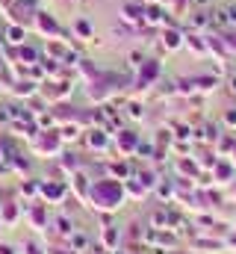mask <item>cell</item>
I'll use <instances>...</instances> for the list:
<instances>
[{"label": "cell", "mask_w": 236, "mask_h": 254, "mask_svg": "<svg viewBox=\"0 0 236 254\" xmlns=\"http://www.w3.org/2000/svg\"><path fill=\"white\" fill-rule=\"evenodd\" d=\"M39 24H42V30H45V33H57V30H59L57 21H54L48 12H39Z\"/></svg>", "instance_id": "1"}, {"label": "cell", "mask_w": 236, "mask_h": 254, "mask_svg": "<svg viewBox=\"0 0 236 254\" xmlns=\"http://www.w3.org/2000/svg\"><path fill=\"white\" fill-rule=\"evenodd\" d=\"M74 30H80V36H86V39L92 36V27H89L86 21H74Z\"/></svg>", "instance_id": "2"}, {"label": "cell", "mask_w": 236, "mask_h": 254, "mask_svg": "<svg viewBox=\"0 0 236 254\" xmlns=\"http://www.w3.org/2000/svg\"><path fill=\"white\" fill-rule=\"evenodd\" d=\"M9 36H12V42H24L21 36H24V27H9Z\"/></svg>", "instance_id": "3"}, {"label": "cell", "mask_w": 236, "mask_h": 254, "mask_svg": "<svg viewBox=\"0 0 236 254\" xmlns=\"http://www.w3.org/2000/svg\"><path fill=\"white\" fill-rule=\"evenodd\" d=\"M166 45H169V48H177V45H180V36H177V33H166Z\"/></svg>", "instance_id": "4"}, {"label": "cell", "mask_w": 236, "mask_h": 254, "mask_svg": "<svg viewBox=\"0 0 236 254\" xmlns=\"http://www.w3.org/2000/svg\"><path fill=\"white\" fill-rule=\"evenodd\" d=\"M45 195H54V198H62V187H45Z\"/></svg>", "instance_id": "5"}]
</instances>
